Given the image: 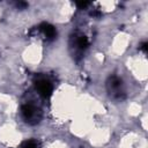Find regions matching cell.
Masks as SVG:
<instances>
[{
    "label": "cell",
    "instance_id": "obj_7",
    "mask_svg": "<svg viewBox=\"0 0 148 148\" xmlns=\"http://www.w3.org/2000/svg\"><path fill=\"white\" fill-rule=\"evenodd\" d=\"M76 5H77L80 8H86V7L89 5V2H87V1H80V2H76Z\"/></svg>",
    "mask_w": 148,
    "mask_h": 148
},
{
    "label": "cell",
    "instance_id": "obj_2",
    "mask_svg": "<svg viewBox=\"0 0 148 148\" xmlns=\"http://www.w3.org/2000/svg\"><path fill=\"white\" fill-rule=\"evenodd\" d=\"M108 90L110 95L114 98H123L124 97V89L121 80L118 76H111L108 81Z\"/></svg>",
    "mask_w": 148,
    "mask_h": 148
},
{
    "label": "cell",
    "instance_id": "obj_6",
    "mask_svg": "<svg viewBox=\"0 0 148 148\" xmlns=\"http://www.w3.org/2000/svg\"><path fill=\"white\" fill-rule=\"evenodd\" d=\"M20 148H39V143L36 140H29L25 141Z\"/></svg>",
    "mask_w": 148,
    "mask_h": 148
},
{
    "label": "cell",
    "instance_id": "obj_4",
    "mask_svg": "<svg viewBox=\"0 0 148 148\" xmlns=\"http://www.w3.org/2000/svg\"><path fill=\"white\" fill-rule=\"evenodd\" d=\"M39 30L42 31V34L47 38V39H53L57 35V31L54 29L53 25L49 24V23H43L40 27H39Z\"/></svg>",
    "mask_w": 148,
    "mask_h": 148
},
{
    "label": "cell",
    "instance_id": "obj_5",
    "mask_svg": "<svg viewBox=\"0 0 148 148\" xmlns=\"http://www.w3.org/2000/svg\"><path fill=\"white\" fill-rule=\"evenodd\" d=\"M76 46L80 49V50H84L87 46H88V38L84 36V35H80L76 37Z\"/></svg>",
    "mask_w": 148,
    "mask_h": 148
},
{
    "label": "cell",
    "instance_id": "obj_3",
    "mask_svg": "<svg viewBox=\"0 0 148 148\" xmlns=\"http://www.w3.org/2000/svg\"><path fill=\"white\" fill-rule=\"evenodd\" d=\"M35 86H36V89H37L38 94L42 95L43 97L46 98V97H50L51 96L53 88H52V84H51V82L49 80H46V79H39V80L36 81Z\"/></svg>",
    "mask_w": 148,
    "mask_h": 148
},
{
    "label": "cell",
    "instance_id": "obj_8",
    "mask_svg": "<svg viewBox=\"0 0 148 148\" xmlns=\"http://www.w3.org/2000/svg\"><path fill=\"white\" fill-rule=\"evenodd\" d=\"M140 49H141L143 52H147V43H142L141 46H140Z\"/></svg>",
    "mask_w": 148,
    "mask_h": 148
},
{
    "label": "cell",
    "instance_id": "obj_1",
    "mask_svg": "<svg viewBox=\"0 0 148 148\" xmlns=\"http://www.w3.org/2000/svg\"><path fill=\"white\" fill-rule=\"evenodd\" d=\"M21 111H22V116H23L24 120L30 125H35V124L39 123V120L42 118V111L37 106H35L30 103L24 104L22 106Z\"/></svg>",
    "mask_w": 148,
    "mask_h": 148
}]
</instances>
